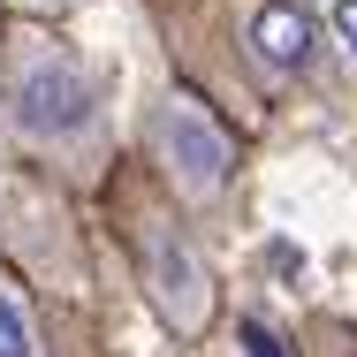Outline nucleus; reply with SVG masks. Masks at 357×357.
Wrapping results in <instances>:
<instances>
[{"label": "nucleus", "mask_w": 357, "mask_h": 357, "mask_svg": "<svg viewBox=\"0 0 357 357\" xmlns=\"http://www.w3.org/2000/svg\"><path fill=\"white\" fill-rule=\"evenodd\" d=\"M15 15H31V23H61V15H76L84 0H8Z\"/></svg>", "instance_id": "0eeeda50"}, {"label": "nucleus", "mask_w": 357, "mask_h": 357, "mask_svg": "<svg viewBox=\"0 0 357 357\" xmlns=\"http://www.w3.org/2000/svg\"><path fill=\"white\" fill-rule=\"evenodd\" d=\"M327 46L357 69V0H327Z\"/></svg>", "instance_id": "423d86ee"}, {"label": "nucleus", "mask_w": 357, "mask_h": 357, "mask_svg": "<svg viewBox=\"0 0 357 357\" xmlns=\"http://www.w3.org/2000/svg\"><path fill=\"white\" fill-rule=\"evenodd\" d=\"M130 251H137V282H144V304L160 312V327L175 342H206L220 289H213V266H206L198 236L175 213H137L130 220Z\"/></svg>", "instance_id": "7ed1b4c3"}, {"label": "nucleus", "mask_w": 357, "mask_h": 357, "mask_svg": "<svg viewBox=\"0 0 357 357\" xmlns=\"http://www.w3.org/2000/svg\"><path fill=\"white\" fill-rule=\"evenodd\" d=\"M319 8L312 0H243V23H236V46H243V69L259 76L266 91L304 84L319 61Z\"/></svg>", "instance_id": "20e7f679"}, {"label": "nucleus", "mask_w": 357, "mask_h": 357, "mask_svg": "<svg viewBox=\"0 0 357 357\" xmlns=\"http://www.w3.org/2000/svg\"><path fill=\"white\" fill-rule=\"evenodd\" d=\"M0 357H46V335H38V312L15 274H0Z\"/></svg>", "instance_id": "39448f33"}, {"label": "nucleus", "mask_w": 357, "mask_h": 357, "mask_svg": "<svg viewBox=\"0 0 357 357\" xmlns=\"http://www.w3.org/2000/svg\"><path fill=\"white\" fill-rule=\"evenodd\" d=\"M0 107H8V130L31 144L38 160L69 167V175H99L107 167V144H114V122H107V84L99 69L76 54L61 31H23L0 61Z\"/></svg>", "instance_id": "f257e3e1"}, {"label": "nucleus", "mask_w": 357, "mask_h": 357, "mask_svg": "<svg viewBox=\"0 0 357 357\" xmlns=\"http://www.w3.org/2000/svg\"><path fill=\"white\" fill-rule=\"evenodd\" d=\"M0 8H8V0H0Z\"/></svg>", "instance_id": "1a4fd4ad"}, {"label": "nucleus", "mask_w": 357, "mask_h": 357, "mask_svg": "<svg viewBox=\"0 0 357 357\" xmlns=\"http://www.w3.org/2000/svg\"><path fill=\"white\" fill-rule=\"evenodd\" d=\"M243 342H251V357H274V342H266V327H243Z\"/></svg>", "instance_id": "6e6552de"}, {"label": "nucleus", "mask_w": 357, "mask_h": 357, "mask_svg": "<svg viewBox=\"0 0 357 357\" xmlns=\"http://www.w3.org/2000/svg\"><path fill=\"white\" fill-rule=\"evenodd\" d=\"M144 152H152L160 183L175 190V206H190V213H213L220 198H228V183H236V137L213 122V107H206L198 91H175V84H167V91L152 99Z\"/></svg>", "instance_id": "f03ea898"}]
</instances>
